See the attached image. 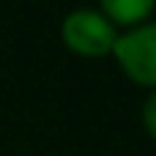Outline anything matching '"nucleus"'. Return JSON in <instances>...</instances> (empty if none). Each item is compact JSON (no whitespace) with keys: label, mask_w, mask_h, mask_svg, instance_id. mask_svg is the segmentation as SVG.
I'll return each mask as SVG.
<instances>
[{"label":"nucleus","mask_w":156,"mask_h":156,"mask_svg":"<svg viewBox=\"0 0 156 156\" xmlns=\"http://www.w3.org/2000/svg\"><path fill=\"white\" fill-rule=\"evenodd\" d=\"M143 121H145V129L156 137V90L148 96V101L143 107Z\"/></svg>","instance_id":"obj_4"},{"label":"nucleus","mask_w":156,"mask_h":156,"mask_svg":"<svg viewBox=\"0 0 156 156\" xmlns=\"http://www.w3.org/2000/svg\"><path fill=\"white\" fill-rule=\"evenodd\" d=\"M63 41H66V47H71L80 55L101 58V55L112 52L118 33H115V25L101 11L77 8L71 14H66V19H63Z\"/></svg>","instance_id":"obj_1"},{"label":"nucleus","mask_w":156,"mask_h":156,"mask_svg":"<svg viewBox=\"0 0 156 156\" xmlns=\"http://www.w3.org/2000/svg\"><path fill=\"white\" fill-rule=\"evenodd\" d=\"M156 0H101L104 16L112 25H134L154 11Z\"/></svg>","instance_id":"obj_3"},{"label":"nucleus","mask_w":156,"mask_h":156,"mask_svg":"<svg viewBox=\"0 0 156 156\" xmlns=\"http://www.w3.org/2000/svg\"><path fill=\"white\" fill-rule=\"evenodd\" d=\"M112 52L134 82L156 88V22L140 25L126 36H118Z\"/></svg>","instance_id":"obj_2"}]
</instances>
